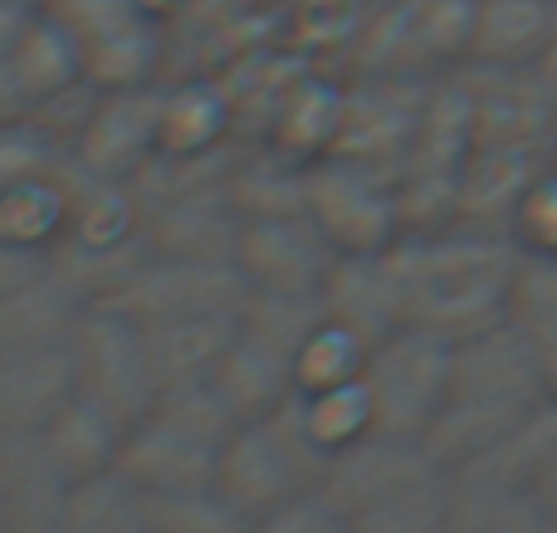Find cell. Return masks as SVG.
<instances>
[{"label": "cell", "instance_id": "cell-7", "mask_svg": "<svg viewBox=\"0 0 557 533\" xmlns=\"http://www.w3.org/2000/svg\"><path fill=\"white\" fill-rule=\"evenodd\" d=\"M69 348H74V382L84 397L108 407L123 426H137L152 411L157 382L147 368L143 329L133 319H123L108 303H88Z\"/></svg>", "mask_w": 557, "mask_h": 533}, {"label": "cell", "instance_id": "cell-28", "mask_svg": "<svg viewBox=\"0 0 557 533\" xmlns=\"http://www.w3.org/2000/svg\"><path fill=\"white\" fill-rule=\"evenodd\" d=\"M347 524L352 533H450V470L376 499Z\"/></svg>", "mask_w": 557, "mask_h": 533}, {"label": "cell", "instance_id": "cell-13", "mask_svg": "<svg viewBox=\"0 0 557 533\" xmlns=\"http://www.w3.org/2000/svg\"><path fill=\"white\" fill-rule=\"evenodd\" d=\"M117 475L137 495H182V489H211L221 470V446L186 436L182 426L147 411L137 426H127L123 450H117Z\"/></svg>", "mask_w": 557, "mask_h": 533}, {"label": "cell", "instance_id": "cell-3", "mask_svg": "<svg viewBox=\"0 0 557 533\" xmlns=\"http://www.w3.org/2000/svg\"><path fill=\"white\" fill-rule=\"evenodd\" d=\"M323 470H327V450L308 426L304 397L294 392L264 417L240 421V431L221 446L215 489L250 524H260V519L278 515L294 499L313 495L323 485Z\"/></svg>", "mask_w": 557, "mask_h": 533}, {"label": "cell", "instance_id": "cell-35", "mask_svg": "<svg viewBox=\"0 0 557 533\" xmlns=\"http://www.w3.org/2000/svg\"><path fill=\"white\" fill-rule=\"evenodd\" d=\"M509 235L523 255L557 260V166L553 162L519 191V201L509 211Z\"/></svg>", "mask_w": 557, "mask_h": 533}, {"label": "cell", "instance_id": "cell-31", "mask_svg": "<svg viewBox=\"0 0 557 533\" xmlns=\"http://www.w3.org/2000/svg\"><path fill=\"white\" fill-rule=\"evenodd\" d=\"M367 352H372V343H367L362 333L327 319L323 329L304 343V352H298V362H294L298 392H323V387H337V382H357L367 372Z\"/></svg>", "mask_w": 557, "mask_h": 533}, {"label": "cell", "instance_id": "cell-40", "mask_svg": "<svg viewBox=\"0 0 557 533\" xmlns=\"http://www.w3.org/2000/svg\"><path fill=\"white\" fill-rule=\"evenodd\" d=\"M5 5H45V0H5Z\"/></svg>", "mask_w": 557, "mask_h": 533}, {"label": "cell", "instance_id": "cell-30", "mask_svg": "<svg viewBox=\"0 0 557 533\" xmlns=\"http://www.w3.org/2000/svg\"><path fill=\"white\" fill-rule=\"evenodd\" d=\"M147 533H255V524L221 489H182V495H143Z\"/></svg>", "mask_w": 557, "mask_h": 533}, {"label": "cell", "instance_id": "cell-12", "mask_svg": "<svg viewBox=\"0 0 557 533\" xmlns=\"http://www.w3.org/2000/svg\"><path fill=\"white\" fill-rule=\"evenodd\" d=\"M143 240L152 255H186V260H235L240 245V206L231 196V176L206 186H186L172 196L143 201Z\"/></svg>", "mask_w": 557, "mask_h": 533}, {"label": "cell", "instance_id": "cell-6", "mask_svg": "<svg viewBox=\"0 0 557 533\" xmlns=\"http://www.w3.org/2000/svg\"><path fill=\"white\" fill-rule=\"evenodd\" d=\"M245 284L235 260H186V255H152L137 260V270L108 294V309L133 319L137 329L172 319H206V313H240Z\"/></svg>", "mask_w": 557, "mask_h": 533}, {"label": "cell", "instance_id": "cell-32", "mask_svg": "<svg viewBox=\"0 0 557 533\" xmlns=\"http://www.w3.org/2000/svg\"><path fill=\"white\" fill-rule=\"evenodd\" d=\"M298 397H304V417H308V426H313V436L323 441L327 456L352 446V441H362L367 431H376L372 392H367L362 377L337 382V387H323V392H298Z\"/></svg>", "mask_w": 557, "mask_h": 533}, {"label": "cell", "instance_id": "cell-42", "mask_svg": "<svg viewBox=\"0 0 557 533\" xmlns=\"http://www.w3.org/2000/svg\"><path fill=\"white\" fill-rule=\"evenodd\" d=\"M548 533H557V519L553 515H548Z\"/></svg>", "mask_w": 557, "mask_h": 533}, {"label": "cell", "instance_id": "cell-10", "mask_svg": "<svg viewBox=\"0 0 557 533\" xmlns=\"http://www.w3.org/2000/svg\"><path fill=\"white\" fill-rule=\"evenodd\" d=\"M162 88L137 84V88H98L94 108H88L84 127H78L74 157L84 172L117 176V182H137L157 152H162Z\"/></svg>", "mask_w": 557, "mask_h": 533}, {"label": "cell", "instance_id": "cell-20", "mask_svg": "<svg viewBox=\"0 0 557 533\" xmlns=\"http://www.w3.org/2000/svg\"><path fill=\"white\" fill-rule=\"evenodd\" d=\"M84 309L88 303L74 294V284L59 280L54 270L15 284V289L0 294V352L69 343L78 319H84Z\"/></svg>", "mask_w": 557, "mask_h": 533}, {"label": "cell", "instance_id": "cell-37", "mask_svg": "<svg viewBox=\"0 0 557 533\" xmlns=\"http://www.w3.org/2000/svg\"><path fill=\"white\" fill-rule=\"evenodd\" d=\"M45 270H49L45 255L20 250V245L0 240V294L15 289V284H25V280H35V274H45Z\"/></svg>", "mask_w": 557, "mask_h": 533}, {"label": "cell", "instance_id": "cell-36", "mask_svg": "<svg viewBox=\"0 0 557 533\" xmlns=\"http://www.w3.org/2000/svg\"><path fill=\"white\" fill-rule=\"evenodd\" d=\"M255 533H352V524H347V519L337 515V509L313 489V495H304V499H294V505H284L278 515L260 519V524H255Z\"/></svg>", "mask_w": 557, "mask_h": 533}, {"label": "cell", "instance_id": "cell-27", "mask_svg": "<svg viewBox=\"0 0 557 533\" xmlns=\"http://www.w3.org/2000/svg\"><path fill=\"white\" fill-rule=\"evenodd\" d=\"M225 123H231V103L215 88H172L162 98V152L166 157H206L221 152Z\"/></svg>", "mask_w": 557, "mask_h": 533}, {"label": "cell", "instance_id": "cell-15", "mask_svg": "<svg viewBox=\"0 0 557 533\" xmlns=\"http://www.w3.org/2000/svg\"><path fill=\"white\" fill-rule=\"evenodd\" d=\"M74 392L78 382H74V348L69 343L0 352V436H39L45 421Z\"/></svg>", "mask_w": 557, "mask_h": 533}, {"label": "cell", "instance_id": "cell-17", "mask_svg": "<svg viewBox=\"0 0 557 533\" xmlns=\"http://www.w3.org/2000/svg\"><path fill=\"white\" fill-rule=\"evenodd\" d=\"M327 319L357 329L367 343L386 338L392 329H406V303H401V280L392 264V245L367 255H337L333 274L323 284Z\"/></svg>", "mask_w": 557, "mask_h": 533}, {"label": "cell", "instance_id": "cell-33", "mask_svg": "<svg viewBox=\"0 0 557 533\" xmlns=\"http://www.w3.org/2000/svg\"><path fill=\"white\" fill-rule=\"evenodd\" d=\"M152 411L172 426H182L186 436L206 441V446H225L240 431V417L231 411V401L215 392V382H191V387H172L152 401Z\"/></svg>", "mask_w": 557, "mask_h": 533}, {"label": "cell", "instance_id": "cell-5", "mask_svg": "<svg viewBox=\"0 0 557 533\" xmlns=\"http://www.w3.org/2000/svg\"><path fill=\"white\" fill-rule=\"evenodd\" d=\"M304 206L323 235L343 255L386 250L406 235V206L392 182H382V166L357 157H327L304 166Z\"/></svg>", "mask_w": 557, "mask_h": 533}, {"label": "cell", "instance_id": "cell-1", "mask_svg": "<svg viewBox=\"0 0 557 533\" xmlns=\"http://www.w3.org/2000/svg\"><path fill=\"white\" fill-rule=\"evenodd\" d=\"M392 264L401 280L406 323L455 343L509 319L523 250L509 231L441 225V231H406L401 240H392Z\"/></svg>", "mask_w": 557, "mask_h": 533}, {"label": "cell", "instance_id": "cell-2", "mask_svg": "<svg viewBox=\"0 0 557 533\" xmlns=\"http://www.w3.org/2000/svg\"><path fill=\"white\" fill-rule=\"evenodd\" d=\"M548 397L553 392L529 333L513 319H499L480 333L455 338L450 392H445L441 417L431 421V431L421 441L455 475L465 460H474L484 446H494L513 421H523Z\"/></svg>", "mask_w": 557, "mask_h": 533}, {"label": "cell", "instance_id": "cell-34", "mask_svg": "<svg viewBox=\"0 0 557 533\" xmlns=\"http://www.w3.org/2000/svg\"><path fill=\"white\" fill-rule=\"evenodd\" d=\"M64 157H69L64 142H59L35 113L10 117V123H0V191L54 172Z\"/></svg>", "mask_w": 557, "mask_h": 533}, {"label": "cell", "instance_id": "cell-26", "mask_svg": "<svg viewBox=\"0 0 557 533\" xmlns=\"http://www.w3.org/2000/svg\"><path fill=\"white\" fill-rule=\"evenodd\" d=\"M509 319L529 333L533 352L543 362V377H548V392L557 397V260L523 255L519 280H513V299H509Z\"/></svg>", "mask_w": 557, "mask_h": 533}, {"label": "cell", "instance_id": "cell-41", "mask_svg": "<svg viewBox=\"0 0 557 533\" xmlns=\"http://www.w3.org/2000/svg\"><path fill=\"white\" fill-rule=\"evenodd\" d=\"M548 162L557 166V137H553V147H548Z\"/></svg>", "mask_w": 557, "mask_h": 533}, {"label": "cell", "instance_id": "cell-18", "mask_svg": "<svg viewBox=\"0 0 557 533\" xmlns=\"http://www.w3.org/2000/svg\"><path fill=\"white\" fill-rule=\"evenodd\" d=\"M240 313H206V319H172V323H147L143 348L147 368H152L157 397L172 387H191V382H211L221 368L225 348L235 343Z\"/></svg>", "mask_w": 557, "mask_h": 533}, {"label": "cell", "instance_id": "cell-25", "mask_svg": "<svg viewBox=\"0 0 557 533\" xmlns=\"http://www.w3.org/2000/svg\"><path fill=\"white\" fill-rule=\"evenodd\" d=\"M327 323V303L323 294H270V289H250L240 303V329L250 338L270 343L274 352L298 362L304 343L313 338Z\"/></svg>", "mask_w": 557, "mask_h": 533}, {"label": "cell", "instance_id": "cell-14", "mask_svg": "<svg viewBox=\"0 0 557 533\" xmlns=\"http://www.w3.org/2000/svg\"><path fill=\"white\" fill-rule=\"evenodd\" d=\"M74 480L39 436H0V533H59Z\"/></svg>", "mask_w": 557, "mask_h": 533}, {"label": "cell", "instance_id": "cell-8", "mask_svg": "<svg viewBox=\"0 0 557 533\" xmlns=\"http://www.w3.org/2000/svg\"><path fill=\"white\" fill-rule=\"evenodd\" d=\"M337 255L343 250L327 240L323 225L308 211L250 215L240 225V245H235L245 284L270 294H323Z\"/></svg>", "mask_w": 557, "mask_h": 533}, {"label": "cell", "instance_id": "cell-19", "mask_svg": "<svg viewBox=\"0 0 557 533\" xmlns=\"http://www.w3.org/2000/svg\"><path fill=\"white\" fill-rule=\"evenodd\" d=\"M123 436H127V426L113 417V411L98 407V401L84 397V392H74V397L45 421L39 446L49 450V460H54L74 485H84V480L113 475Z\"/></svg>", "mask_w": 557, "mask_h": 533}, {"label": "cell", "instance_id": "cell-22", "mask_svg": "<svg viewBox=\"0 0 557 533\" xmlns=\"http://www.w3.org/2000/svg\"><path fill=\"white\" fill-rule=\"evenodd\" d=\"M215 392L231 401V411L240 421H255L264 411H274L284 397H294L298 382H294V358L274 352L270 343L250 338L245 329H235V343L225 348L221 368L211 372Z\"/></svg>", "mask_w": 557, "mask_h": 533}, {"label": "cell", "instance_id": "cell-38", "mask_svg": "<svg viewBox=\"0 0 557 533\" xmlns=\"http://www.w3.org/2000/svg\"><path fill=\"white\" fill-rule=\"evenodd\" d=\"M533 495H539V505L548 509V515L557 519V456L548 460V470L539 475V485H533Z\"/></svg>", "mask_w": 557, "mask_h": 533}, {"label": "cell", "instance_id": "cell-9", "mask_svg": "<svg viewBox=\"0 0 557 533\" xmlns=\"http://www.w3.org/2000/svg\"><path fill=\"white\" fill-rule=\"evenodd\" d=\"M84 49L94 88H137L157 69V29L143 0H45Z\"/></svg>", "mask_w": 557, "mask_h": 533}, {"label": "cell", "instance_id": "cell-29", "mask_svg": "<svg viewBox=\"0 0 557 533\" xmlns=\"http://www.w3.org/2000/svg\"><path fill=\"white\" fill-rule=\"evenodd\" d=\"M59 533H147V515H143V495L127 485L123 475H98L74 485L59 519Z\"/></svg>", "mask_w": 557, "mask_h": 533}, {"label": "cell", "instance_id": "cell-24", "mask_svg": "<svg viewBox=\"0 0 557 533\" xmlns=\"http://www.w3.org/2000/svg\"><path fill=\"white\" fill-rule=\"evenodd\" d=\"M450 533H548V509L533 489L450 475Z\"/></svg>", "mask_w": 557, "mask_h": 533}, {"label": "cell", "instance_id": "cell-11", "mask_svg": "<svg viewBox=\"0 0 557 533\" xmlns=\"http://www.w3.org/2000/svg\"><path fill=\"white\" fill-rule=\"evenodd\" d=\"M441 470L445 466L425 450V441L367 431L362 441H352V446L327 456L318 495H323L343 519H352V515H362V509H372L376 499L396 495V489L416 485V480L441 475Z\"/></svg>", "mask_w": 557, "mask_h": 533}, {"label": "cell", "instance_id": "cell-21", "mask_svg": "<svg viewBox=\"0 0 557 533\" xmlns=\"http://www.w3.org/2000/svg\"><path fill=\"white\" fill-rule=\"evenodd\" d=\"M553 456H557V397L539 401V407H533L523 421H513L494 446H484L474 460H465V466L455 470V480L533 489Z\"/></svg>", "mask_w": 557, "mask_h": 533}, {"label": "cell", "instance_id": "cell-39", "mask_svg": "<svg viewBox=\"0 0 557 533\" xmlns=\"http://www.w3.org/2000/svg\"><path fill=\"white\" fill-rule=\"evenodd\" d=\"M539 78H548V84L557 88V15H553V35H548V49H543V59H539Z\"/></svg>", "mask_w": 557, "mask_h": 533}, {"label": "cell", "instance_id": "cell-4", "mask_svg": "<svg viewBox=\"0 0 557 533\" xmlns=\"http://www.w3.org/2000/svg\"><path fill=\"white\" fill-rule=\"evenodd\" d=\"M450 358L455 343L431 329H416V323L376 338L362 372L367 392H372L376 431L421 441L450 392Z\"/></svg>", "mask_w": 557, "mask_h": 533}, {"label": "cell", "instance_id": "cell-16", "mask_svg": "<svg viewBox=\"0 0 557 533\" xmlns=\"http://www.w3.org/2000/svg\"><path fill=\"white\" fill-rule=\"evenodd\" d=\"M557 0H474L470 15V54L465 64L484 74H539L548 49Z\"/></svg>", "mask_w": 557, "mask_h": 533}, {"label": "cell", "instance_id": "cell-23", "mask_svg": "<svg viewBox=\"0 0 557 533\" xmlns=\"http://www.w3.org/2000/svg\"><path fill=\"white\" fill-rule=\"evenodd\" d=\"M69 215H74V201H69V172L59 162L54 172L35 176V182L0 191V240L49 260L69 235Z\"/></svg>", "mask_w": 557, "mask_h": 533}]
</instances>
